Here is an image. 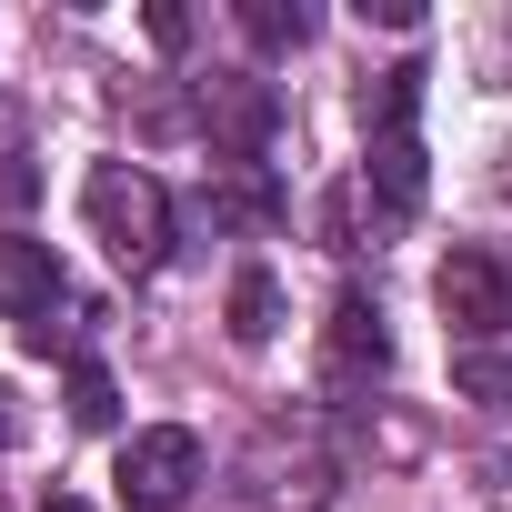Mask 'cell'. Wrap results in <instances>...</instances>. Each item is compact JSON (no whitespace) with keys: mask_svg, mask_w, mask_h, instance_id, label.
Instances as JSON below:
<instances>
[{"mask_svg":"<svg viewBox=\"0 0 512 512\" xmlns=\"http://www.w3.org/2000/svg\"><path fill=\"white\" fill-rule=\"evenodd\" d=\"M422 61H402V71H382L372 91H362V131H372V151H362V191H382V211L392 221H412L422 211V191H432V171H422Z\"/></svg>","mask_w":512,"mask_h":512,"instance_id":"1","label":"cell"},{"mask_svg":"<svg viewBox=\"0 0 512 512\" xmlns=\"http://www.w3.org/2000/svg\"><path fill=\"white\" fill-rule=\"evenodd\" d=\"M81 221H91V241L111 251L121 272H151L161 251H171V191H161L141 161H101V171L81 181Z\"/></svg>","mask_w":512,"mask_h":512,"instance_id":"2","label":"cell"},{"mask_svg":"<svg viewBox=\"0 0 512 512\" xmlns=\"http://www.w3.org/2000/svg\"><path fill=\"white\" fill-rule=\"evenodd\" d=\"M0 312H11V332H21L31 352H51V342H71V332L91 322V312L71 302L61 251H51V241H31V231L0 241Z\"/></svg>","mask_w":512,"mask_h":512,"instance_id":"3","label":"cell"},{"mask_svg":"<svg viewBox=\"0 0 512 512\" xmlns=\"http://www.w3.org/2000/svg\"><path fill=\"white\" fill-rule=\"evenodd\" d=\"M191 482H201V432L151 422V432H131V442H121V472H111L121 512H181V502H191Z\"/></svg>","mask_w":512,"mask_h":512,"instance_id":"4","label":"cell"},{"mask_svg":"<svg viewBox=\"0 0 512 512\" xmlns=\"http://www.w3.org/2000/svg\"><path fill=\"white\" fill-rule=\"evenodd\" d=\"M432 302H442V322H452L462 352H472V342L512 332V262H502V251H482V241H462L452 262L432 272Z\"/></svg>","mask_w":512,"mask_h":512,"instance_id":"5","label":"cell"},{"mask_svg":"<svg viewBox=\"0 0 512 512\" xmlns=\"http://www.w3.org/2000/svg\"><path fill=\"white\" fill-rule=\"evenodd\" d=\"M382 372H392V332H382V312L362 292H342L332 322H322V382L332 392H372Z\"/></svg>","mask_w":512,"mask_h":512,"instance_id":"6","label":"cell"},{"mask_svg":"<svg viewBox=\"0 0 512 512\" xmlns=\"http://www.w3.org/2000/svg\"><path fill=\"white\" fill-rule=\"evenodd\" d=\"M272 91L262 81H211L201 91V131H211V151H231V171H262V141H272Z\"/></svg>","mask_w":512,"mask_h":512,"instance_id":"7","label":"cell"},{"mask_svg":"<svg viewBox=\"0 0 512 512\" xmlns=\"http://www.w3.org/2000/svg\"><path fill=\"white\" fill-rule=\"evenodd\" d=\"M272 332H282V282H272L262 262H251V272L231 282V342H241V352H262Z\"/></svg>","mask_w":512,"mask_h":512,"instance_id":"8","label":"cell"},{"mask_svg":"<svg viewBox=\"0 0 512 512\" xmlns=\"http://www.w3.org/2000/svg\"><path fill=\"white\" fill-rule=\"evenodd\" d=\"M211 221H231V231H262V221H282V191H272L262 171H231V181H211Z\"/></svg>","mask_w":512,"mask_h":512,"instance_id":"9","label":"cell"},{"mask_svg":"<svg viewBox=\"0 0 512 512\" xmlns=\"http://www.w3.org/2000/svg\"><path fill=\"white\" fill-rule=\"evenodd\" d=\"M452 382H462V402H492V412H512V352L472 342V352H452Z\"/></svg>","mask_w":512,"mask_h":512,"instance_id":"10","label":"cell"},{"mask_svg":"<svg viewBox=\"0 0 512 512\" xmlns=\"http://www.w3.org/2000/svg\"><path fill=\"white\" fill-rule=\"evenodd\" d=\"M71 422H81V432H111V422H121V382H111L91 352L71 362Z\"/></svg>","mask_w":512,"mask_h":512,"instance_id":"11","label":"cell"},{"mask_svg":"<svg viewBox=\"0 0 512 512\" xmlns=\"http://www.w3.org/2000/svg\"><path fill=\"white\" fill-rule=\"evenodd\" d=\"M241 31L262 51H302L312 41V11H282V0H241Z\"/></svg>","mask_w":512,"mask_h":512,"instance_id":"12","label":"cell"},{"mask_svg":"<svg viewBox=\"0 0 512 512\" xmlns=\"http://www.w3.org/2000/svg\"><path fill=\"white\" fill-rule=\"evenodd\" d=\"M21 442V412H11V392H0V452H11Z\"/></svg>","mask_w":512,"mask_h":512,"instance_id":"13","label":"cell"}]
</instances>
